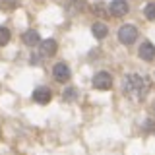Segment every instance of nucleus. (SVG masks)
<instances>
[{
    "label": "nucleus",
    "instance_id": "nucleus-1",
    "mask_svg": "<svg viewBox=\"0 0 155 155\" xmlns=\"http://www.w3.org/2000/svg\"><path fill=\"white\" fill-rule=\"evenodd\" d=\"M122 91L130 99L142 101L145 97V93H147V80L140 74H126L124 81H122Z\"/></svg>",
    "mask_w": 155,
    "mask_h": 155
},
{
    "label": "nucleus",
    "instance_id": "nucleus-2",
    "mask_svg": "<svg viewBox=\"0 0 155 155\" xmlns=\"http://www.w3.org/2000/svg\"><path fill=\"white\" fill-rule=\"evenodd\" d=\"M138 37H140V31H138V27H136V25H132V23L120 25L118 31H116V39H118V43H122V45H126V47L134 45Z\"/></svg>",
    "mask_w": 155,
    "mask_h": 155
},
{
    "label": "nucleus",
    "instance_id": "nucleus-3",
    "mask_svg": "<svg viewBox=\"0 0 155 155\" xmlns=\"http://www.w3.org/2000/svg\"><path fill=\"white\" fill-rule=\"evenodd\" d=\"M91 84H93V87H95V89L107 91V89H110V87H113V76H110L109 72L101 70V72H97V74L93 76Z\"/></svg>",
    "mask_w": 155,
    "mask_h": 155
},
{
    "label": "nucleus",
    "instance_id": "nucleus-4",
    "mask_svg": "<svg viewBox=\"0 0 155 155\" xmlns=\"http://www.w3.org/2000/svg\"><path fill=\"white\" fill-rule=\"evenodd\" d=\"M52 78H54L56 81H60V84H66V81L72 78L70 66H68L66 62H56V64L52 66Z\"/></svg>",
    "mask_w": 155,
    "mask_h": 155
},
{
    "label": "nucleus",
    "instance_id": "nucleus-5",
    "mask_svg": "<svg viewBox=\"0 0 155 155\" xmlns=\"http://www.w3.org/2000/svg\"><path fill=\"white\" fill-rule=\"evenodd\" d=\"M56 51H58V43L54 41V39H45V41L39 43V54H41L43 58L54 56Z\"/></svg>",
    "mask_w": 155,
    "mask_h": 155
},
{
    "label": "nucleus",
    "instance_id": "nucleus-6",
    "mask_svg": "<svg viewBox=\"0 0 155 155\" xmlns=\"http://www.w3.org/2000/svg\"><path fill=\"white\" fill-rule=\"evenodd\" d=\"M128 10H130L128 0H113V2L109 4V14L113 18H122V16H126V14H128Z\"/></svg>",
    "mask_w": 155,
    "mask_h": 155
},
{
    "label": "nucleus",
    "instance_id": "nucleus-7",
    "mask_svg": "<svg viewBox=\"0 0 155 155\" xmlns=\"http://www.w3.org/2000/svg\"><path fill=\"white\" fill-rule=\"evenodd\" d=\"M51 99H52V91L48 89V87H45V85L35 87V91H33V101H35V103H39V105H47Z\"/></svg>",
    "mask_w": 155,
    "mask_h": 155
},
{
    "label": "nucleus",
    "instance_id": "nucleus-8",
    "mask_svg": "<svg viewBox=\"0 0 155 155\" xmlns=\"http://www.w3.org/2000/svg\"><path fill=\"white\" fill-rule=\"evenodd\" d=\"M138 56L142 58V60H145V62H151L155 58V45L151 41H143L142 45H140V48H138Z\"/></svg>",
    "mask_w": 155,
    "mask_h": 155
},
{
    "label": "nucleus",
    "instance_id": "nucleus-9",
    "mask_svg": "<svg viewBox=\"0 0 155 155\" xmlns=\"http://www.w3.org/2000/svg\"><path fill=\"white\" fill-rule=\"evenodd\" d=\"M21 41L25 43L27 47H39V43H41V35H39L35 29H27V31H23Z\"/></svg>",
    "mask_w": 155,
    "mask_h": 155
},
{
    "label": "nucleus",
    "instance_id": "nucleus-10",
    "mask_svg": "<svg viewBox=\"0 0 155 155\" xmlns=\"http://www.w3.org/2000/svg\"><path fill=\"white\" fill-rule=\"evenodd\" d=\"M91 33H93L95 39H99V41H101V39H105L107 35H109V27H107L103 21H95L93 25H91Z\"/></svg>",
    "mask_w": 155,
    "mask_h": 155
},
{
    "label": "nucleus",
    "instance_id": "nucleus-11",
    "mask_svg": "<svg viewBox=\"0 0 155 155\" xmlns=\"http://www.w3.org/2000/svg\"><path fill=\"white\" fill-rule=\"evenodd\" d=\"M143 16H145V19H149V21H155V2H147V4H145Z\"/></svg>",
    "mask_w": 155,
    "mask_h": 155
},
{
    "label": "nucleus",
    "instance_id": "nucleus-12",
    "mask_svg": "<svg viewBox=\"0 0 155 155\" xmlns=\"http://www.w3.org/2000/svg\"><path fill=\"white\" fill-rule=\"evenodd\" d=\"M10 37H12L10 29L8 27H0V47H6L10 43Z\"/></svg>",
    "mask_w": 155,
    "mask_h": 155
},
{
    "label": "nucleus",
    "instance_id": "nucleus-13",
    "mask_svg": "<svg viewBox=\"0 0 155 155\" xmlns=\"http://www.w3.org/2000/svg\"><path fill=\"white\" fill-rule=\"evenodd\" d=\"M78 97V89L76 87H68V89L64 91V101H74Z\"/></svg>",
    "mask_w": 155,
    "mask_h": 155
},
{
    "label": "nucleus",
    "instance_id": "nucleus-14",
    "mask_svg": "<svg viewBox=\"0 0 155 155\" xmlns=\"http://www.w3.org/2000/svg\"><path fill=\"white\" fill-rule=\"evenodd\" d=\"M153 110H155V103H153Z\"/></svg>",
    "mask_w": 155,
    "mask_h": 155
}]
</instances>
